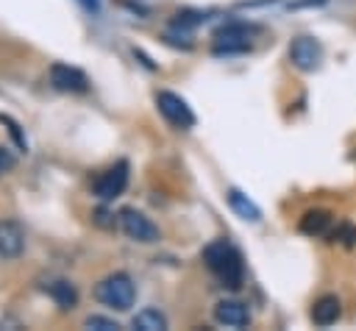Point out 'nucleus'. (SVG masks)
<instances>
[{"label":"nucleus","mask_w":356,"mask_h":331,"mask_svg":"<svg viewBox=\"0 0 356 331\" xmlns=\"http://www.w3.org/2000/svg\"><path fill=\"white\" fill-rule=\"evenodd\" d=\"M47 292H50V298L58 303V309H75V303H78V289H75V284H70V281H64V278H58V281H50L47 284Z\"/></svg>","instance_id":"obj_13"},{"label":"nucleus","mask_w":356,"mask_h":331,"mask_svg":"<svg viewBox=\"0 0 356 331\" xmlns=\"http://www.w3.org/2000/svg\"><path fill=\"white\" fill-rule=\"evenodd\" d=\"M259 33L256 25H248V22H228V25H220L214 31V53L217 56H234V53H245L250 50V39Z\"/></svg>","instance_id":"obj_3"},{"label":"nucleus","mask_w":356,"mask_h":331,"mask_svg":"<svg viewBox=\"0 0 356 331\" xmlns=\"http://www.w3.org/2000/svg\"><path fill=\"white\" fill-rule=\"evenodd\" d=\"M331 236H334V239L339 236L345 245H356V228H353V225H339V228H337Z\"/></svg>","instance_id":"obj_18"},{"label":"nucleus","mask_w":356,"mask_h":331,"mask_svg":"<svg viewBox=\"0 0 356 331\" xmlns=\"http://www.w3.org/2000/svg\"><path fill=\"white\" fill-rule=\"evenodd\" d=\"M25 250V228L17 220H0V259H17Z\"/></svg>","instance_id":"obj_9"},{"label":"nucleus","mask_w":356,"mask_h":331,"mask_svg":"<svg viewBox=\"0 0 356 331\" xmlns=\"http://www.w3.org/2000/svg\"><path fill=\"white\" fill-rule=\"evenodd\" d=\"M117 223H120L122 234H125L128 239H134V242L150 245V242H159V239H161V231H159V225H156V223H153L147 214H142L139 209H134V206H125V209H120V214H117Z\"/></svg>","instance_id":"obj_4"},{"label":"nucleus","mask_w":356,"mask_h":331,"mask_svg":"<svg viewBox=\"0 0 356 331\" xmlns=\"http://www.w3.org/2000/svg\"><path fill=\"white\" fill-rule=\"evenodd\" d=\"M14 164H17V159L6 147H0V175H6L8 170H14Z\"/></svg>","instance_id":"obj_19"},{"label":"nucleus","mask_w":356,"mask_h":331,"mask_svg":"<svg viewBox=\"0 0 356 331\" xmlns=\"http://www.w3.org/2000/svg\"><path fill=\"white\" fill-rule=\"evenodd\" d=\"M134 328L139 331H164L167 328V317L159 312V309H142L134 320H131Z\"/></svg>","instance_id":"obj_15"},{"label":"nucleus","mask_w":356,"mask_h":331,"mask_svg":"<svg viewBox=\"0 0 356 331\" xmlns=\"http://www.w3.org/2000/svg\"><path fill=\"white\" fill-rule=\"evenodd\" d=\"M328 225H331V214L323 211V209L306 211V214L300 217V231L309 234V236H323V234H328Z\"/></svg>","instance_id":"obj_14"},{"label":"nucleus","mask_w":356,"mask_h":331,"mask_svg":"<svg viewBox=\"0 0 356 331\" xmlns=\"http://www.w3.org/2000/svg\"><path fill=\"white\" fill-rule=\"evenodd\" d=\"M214 320L228 328H245L250 323V312L242 300H220L214 306Z\"/></svg>","instance_id":"obj_10"},{"label":"nucleus","mask_w":356,"mask_h":331,"mask_svg":"<svg viewBox=\"0 0 356 331\" xmlns=\"http://www.w3.org/2000/svg\"><path fill=\"white\" fill-rule=\"evenodd\" d=\"M128 184V161H117L111 167H106L103 172H97V178L92 181V195L97 200H114L117 195H122Z\"/></svg>","instance_id":"obj_6"},{"label":"nucleus","mask_w":356,"mask_h":331,"mask_svg":"<svg viewBox=\"0 0 356 331\" xmlns=\"http://www.w3.org/2000/svg\"><path fill=\"white\" fill-rule=\"evenodd\" d=\"M203 264L209 273L228 289H239L245 284V264L242 253L228 242V239H214L203 248Z\"/></svg>","instance_id":"obj_1"},{"label":"nucleus","mask_w":356,"mask_h":331,"mask_svg":"<svg viewBox=\"0 0 356 331\" xmlns=\"http://www.w3.org/2000/svg\"><path fill=\"white\" fill-rule=\"evenodd\" d=\"M78 3H81L89 14H97V11H100V0H78Z\"/></svg>","instance_id":"obj_20"},{"label":"nucleus","mask_w":356,"mask_h":331,"mask_svg":"<svg viewBox=\"0 0 356 331\" xmlns=\"http://www.w3.org/2000/svg\"><path fill=\"white\" fill-rule=\"evenodd\" d=\"M225 197H228L231 211H234L236 217H242L245 223H259V220H261V209H259V206H256L245 192H239L236 186H231Z\"/></svg>","instance_id":"obj_12"},{"label":"nucleus","mask_w":356,"mask_h":331,"mask_svg":"<svg viewBox=\"0 0 356 331\" xmlns=\"http://www.w3.org/2000/svg\"><path fill=\"white\" fill-rule=\"evenodd\" d=\"M95 300L114 309V312H128L136 300V286L128 273H111L97 281L95 286Z\"/></svg>","instance_id":"obj_2"},{"label":"nucleus","mask_w":356,"mask_h":331,"mask_svg":"<svg viewBox=\"0 0 356 331\" xmlns=\"http://www.w3.org/2000/svg\"><path fill=\"white\" fill-rule=\"evenodd\" d=\"M156 106H159L161 117H164L172 128L186 131V128H192V125H195V111L189 108V103H186L181 95L161 89V92H156Z\"/></svg>","instance_id":"obj_5"},{"label":"nucleus","mask_w":356,"mask_h":331,"mask_svg":"<svg viewBox=\"0 0 356 331\" xmlns=\"http://www.w3.org/2000/svg\"><path fill=\"white\" fill-rule=\"evenodd\" d=\"M342 317V303L337 295H320L312 306V323L325 328V325H334L337 320Z\"/></svg>","instance_id":"obj_11"},{"label":"nucleus","mask_w":356,"mask_h":331,"mask_svg":"<svg viewBox=\"0 0 356 331\" xmlns=\"http://www.w3.org/2000/svg\"><path fill=\"white\" fill-rule=\"evenodd\" d=\"M203 19H206V14H200V11H178V14H175V19H172V28L186 31V28L200 25Z\"/></svg>","instance_id":"obj_16"},{"label":"nucleus","mask_w":356,"mask_h":331,"mask_svg":"<svg viewBox=\"0 0 356 331\" xmlns=\"http://www.w3.org/2000/svg\"><path fill=\"white\" fill-rule=\"evenodd\" d=\"M50 86L58 92H70V95H81L89 89V78L86 72H81L78 67H70L64 61H56L50 67Z\"/></svg>","instance_id":"obj_8"},{"label":"nucleus","mask_w":356,"mask_h":331,"mask_svg":"<svg viewBox=\"0 0 356 331\" xmlns=\"http://www.w3.org/2000/svg\"><path fill=\"white\" fill-rule=\"evenodd\" d=\"M289 61L300 72H314L323 61V47L314 36H295L289 45Z\"/></svg>","instance_id":"obj_7"},{"label":"nucleus","mask_w":356,"mask_h":331,"mask_svg":"<svg viewBox=\"0 0 356 331\" xmlns=\"http://www.w3.org/2000/svg\"><path fill=\"white\" fill-rule=\"evenodd\" d=\"M83 325H86V328H95V331H117V328H120L117 320L103 317V314H89V317L83 320Z\"/></svg>","instance_id":"obj_17"}]
</instances>
